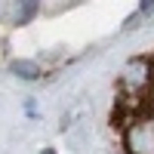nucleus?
<instances>
[{
    "mask_svg": "<svg viewBox=\"0 0 154 154\" xmlns=\"http://www.w3.org/2000/svg\"><path fill=\"white\" fill-rule=\"evenodd\" d=\"M43 0H19L16 3V25H31L40 12Z\"/></svg>",
    "mask_w": 154,
    "mask_h": 154,
    "instance_id": "20e7f679",
    "label": "nucleus"
},
{
    "mask_svg": "<svg viewBox=\"0 0 154 154\" xmlns=\"http://www.w3.org/2000/svg\"><path fill=\"white\" fill-rule=\"evenodd\" d=\"M139 12H142V19H148L154 12V0H139Z\"/></svg>",
    "mask_w": 154,
    "mask_h": 154,
    "instance_id": "39448f33",
    "label": "nucleus"
},
{
    "mask_svg": "<svg viewBox=\"0 0 154 154\" xmlns=\"http://www.w3.org/2000/svg\"><path fill=\"white\" fill-rule=\"evenodd\" d=\"M120 83H123L126 93L145 96L148 89L154 86V62L151 59H133V62H126L123 71H120Z\"/></svg>",
    "mask_w": 154,
    "mask_h": 154,
    "instance_id": "f257e3e1",
    "label": "nucleus"
},
{
    "mask_svg": "<svg viewBox=\"0 0 154 154\" xmlns=\"http://www.w3.org/2000/svg\"><path fill=\"white\" fill-rule=\"evenodd\" d=\"M9 71L16 74L19 80H40V74H43L40 62H34V59H12L9 62Z\"/></svg>",
    "mask_w": 154,
    "mask_h": 154,
    "instance_id": "7ed1b4c3",
    "label": "nucleus"
},
{
    "mask_svg": "<svg viewBox=\"0 0 154 154\" xmlns=\"http://www.w3.org/2000/svg\"><path fill=\"white\" fill-rule=\"evenodd\" d=\"M126 154H154V123L148 117H133L123 130Z\"/></svg>",
    "mask_w": 154,
    "mask_h": 154,
    "instance_id": "f03ea898",
    "label": "nucleus"
},
{
    "mask_svg": "<svg viewBox=\"0 0 154 154\" xmlns=\"http://www.w3.org/2000/svg\"><path fill=\"white\" fill-rule=\"evenodd\" d=\"M43 154H56V151H53V148H43Z\"/></svg>",
    "mask_w": 154,
    "mask_h": 154,
    "instance_id": "423d86ee",
    "label": "nucleus"
}]
</instances>
